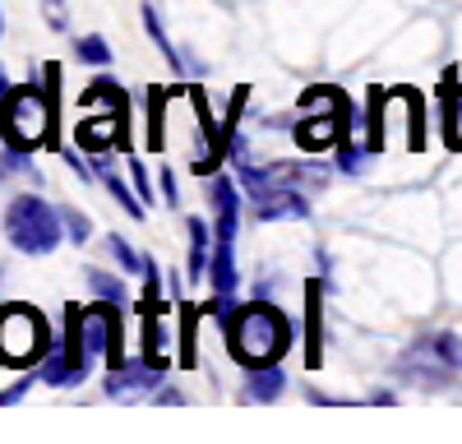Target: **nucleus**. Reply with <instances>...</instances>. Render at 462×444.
<instances>
[{"instance_id":"obj_1","label":"nucleus","mask_w":462,"mask_h":444,"mask_svg":"<svg viewBox=\"0 0 462 444\" xmlns=\"http://www.w3.org/2000/svg\"><path fill=\"white\" fill-rule=\"evenodd\" d=\"M231 352H236L250 370L254 365H273L287 347H291V319L273 306H245L236 319H231Z\"/></svg>"},{"instance_id":"obj_2","label":"nucleus","mask_w":462,"mask_h":444,"mask_svg":"<svg viewBox=\"0 0 462 444\" xmlns=\"http://www.w3.org/2000/svg\"><path fill=\"white\" fill-rule=\"evenodd\" d=\"M402 380L411 384H426V389H439L448 384L457 370H462V343H457V333L439 328V333H426L420 343H411V352L402 356Z\"/></svg>"},{"instance_id":"obj_3","label":"nucleus","mask_w":462,"mask_h":444,"mask_svg":"<svg viewBox=\"0 0 462 444\" xmlns=\"http://www.w3.org/2000/svg\"><path fill=\"white\" fill-rule=\"evenodd\" d=\"M5 232H10L14 250H23V254H47V250L60 241V213H56L47 199L23 195V199H14L10 213H5Z\"/></svg>"},{"instance_id":"obj_4","label":"nucleus","mask_w":462,"mask_h":444,"mask_svg":"<svg viewBox=\"0 0 462 444\" xmlns=\"http://www.w3.org/2000/svg\"><path fill=\"white\" fill-rule=\"evenodd\" d=\"M0 130H5L10 148H37L51 130V106L37 97L32 88H10V97L0 102Z\"/></svg>"},{"instance_id":"obj_5","label":"nucleus","mask_w":462,"mask_h":444,"mask_svg":"<svg viewBox=\"0 0 462 444\" xmlns=\"http://www.w3.org/2000/svg\"><path fill=\"white\" fill-rule=\"evenodd\" d=\"M47 343V324L28 306H10L0 310V361L5 365H23L28 356H37Z\"/></svg>"},{"instance_id":"obj_6","label":"nucleus","mask_w":462,"mask_h":444,"mask_svg":"<svg viewBox=\"0 0 462 444\" xmlns=\"http://www.w3.org/2000/svg\"><path fill=\"white\" fill-rule=\"evenodd\" d=\"M305 111H310V121L296 125V143L319 153V148H333L342 143V106H337V93H310L305 97Z\"/></svg>"},{"instance_id":"obj_7","label":"nucleus","mask_w":462,"mask_h":444,"mask_svg":"<svg viewBox=\"0 0 462 444\" xmlns=\"http://www.w3.org/2000/svg\"><path fill=\"white\" fill-rule=\"evenodd\" d=\"M208 199H213V208H217V241H231V232H236V185H231L226 176H213V185H208Z\"/></svg>"},{"instance_id":"obj_8","label":"nucleus","mask_w":462,"mask_h":444,"mask_svg":"<svg viewBox=\"0 0 462 444\" xmlns=\"http://www.w3.org/2000/svg\"><path fill=\"white\" fill-rule=\"evenodd\" d=\"M287 389V375H282V365H254L250 370V380H245V398L250 402H268V398H278Z\"/></svg>"},{"instance_id":"obj_9","label":"nucleus","mask_w":462,"mask_h":444,"mask_svg":"<svg viewBox=\"0 0 462 444\" xmlns=\"http://www.w3.org/2000/svg\"><path fill=\"white\" fill-rule=\"evenodd\" d=\"M158 389V370H130V375H111L106 393L111 398H130V393H148Z\"/></svg>"},{"instance_id":"obj_10","label":"nucleus","mask_w":462,"mask_h":444,"mask_svg":"<svg viewBox=\"0 0 462 444\" xmlns=\"http://www.w3.org/2000/svg\"><path fill=\"white\" fill-rule=\"evenodd\" d=\"M208 264V227L199 217H189V278H204Z\"/></svg>"},{"instance_id":"obj_11","label":"nucleus","mask_w":462,"mask_h":444,"mask_svg":"<svg viewBox=\"0 0 462 444\" xmlns=\"http://www.w3.org/2000/svg\"><path fill=\"white\" fill-rule=\"evenodd\" d=\"M444 143L462 148V93H453L448 106H444Z\"/></svg>"},{"instance_id":"obj_12","label":"nucleus","mask_w":462,"mask_h":444,"mask_svg":"<svg viewBox=\"0 0 462 444\" xmlns=\"http://www.w3.org/2000/svg\"><path fill=\"white\" fill-rule=\"evenodd\" d=\"M97 176H102V180H106V190H111V195H116V199H121V204H125V208H130V213H134V217H139V199H134V195H130V190H125V180H121V176H116V171H111V167H106V162H97Z\"/></svg>"},{"instance_id":"obj_13","label":"nucleus","mask_w":462,"mask_h":444,"mask_svg":"<svg viewBox=\"0 0 462 444\" xmlns=\"http://www.w3.org/2000/svg\"><path fill=\"white\" fill-rule=\"evenodd\" d=\"M106 250H111L116 259H121V269H130V273L148 269V264H143V254H134V250H130V245H125L121 236H106Z\"/></svg>"},{"instance_id":"obj_14","label":"nucleus","mask_w":462,"mask_h":444,"mask_svg":"<svg viewBox=\"0 0 462 444\" xmlns=\"http://www.w3.org/2000/svg\"><path fill=\"white\" fill-rule=\"evenodd\" d=\"M319 282H310V365H319Z\"/></svg>"},{"instance_id":"obj_15","label":"nucleus","mask_w":462,"mask_h":444,"mask_svg":"<svg viewBox=\"0 0 462 444\" xmlns=\"http://www.w3.org/2000/svg\"><path fill=\"white\" fill-rule=\"evenodd\" d=\"M79 60H88V65H106V60H111V47L102 42V37H79Z\"/></svg>"},{"instance_id":"obj_16","label":"nucleus","mask_w":462,"mask_h":444,"mask_svg":"<svg viewBox=\"0 0 462 444\" xmlns=\"http://www.w3.org/2000/svg\"><path fill=\"white\" fill-rule=\"evenodd\" d=\"M88 282H93V291L97 296H106V301H121V282H116V278H106V273H88Z\"/></svg>"},{"instance_id":"obj_17","label":"nucleus","mask_w":462,"mask_h":444,"mask_svg":"<svg viewBox=\"0 0 462 444\" xmlns=\"http://www.w3.org/2000/svg\"><path fill=\"white\" fill-rule=\"evenodd\" d=\"M65 222H69V236H74V241H84V236H88V222H84V213H65Z\"/></svg>"},{"instance_id":"obj_18","label":"nucleus","mask_w":462,"mask_h":444,"mask_svg":"<svg viewBox=\"0 0 462 444\" xmlns=\"http://www.w3.org/2000/svg\"><path fill=\"white\" fill-rule=\"evenodd\" d=\"M130 171H134V185H139V199H152V190H148V176H143L139 158H130Z\"/></svg>"},{"instance_id":"obj_19","label":"nucleus","mask_w":462,"mask_h":444,"mask_svg":"<svg viewBox=\"0 0 462 444\" xmlns=\"http://www.w3.org/2000/svg\"><path fill=\"white\" fill-rule=\"evenodd\" d=\"M342 167H346V171H361V167H365V158L356 153V148H342Z\"/></svg>"},{"instance_id":"obj_20","label":"nucleus","mask_w":462,"mask_h":444,"mask_svg":"<svg viewBox=\"0 0 462 444\" xmlns=\"http://www.w3.org/2000/svg\"><path fill=\"white\" fill-rule=\"evenodd\" d=\"M47 14H51V23H56V28L65 23V19H60V10H56V0H47Z\"/></svg>"},{"instance_id":"obj_21","label":"nucleus","mask_w":462,"mask_h":444,"mask_svg":"<svg viewBox=\"0 0 462 444\" xmlns=\"http://www.w3.org/2000/svg\"><path fill=\"white\" fill-rule=\"evenodd\" d=\"M10 97V84H5V69H0V102H5Z\"/></svg>"}]
</instances>
